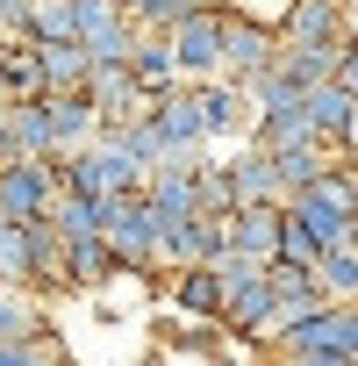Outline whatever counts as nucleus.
Wrapping results in <instances>:
<instances>
[{"label":"nucleus","instance_id":"4","mask_svg":"<svg viewBox=\"0 0 358 366\" xmlns=\"http://www.w3.org/2000/svg\"><path fill=\"white\" fill-rule=\"evenodd\" d=\"M150 129H158V151L165 158H201L208 137H201V108H194V86H172L150 101Z\"/></svg>","mask_w":358,"mask_h":366},{"label":"nucleus","instance_id":"2","mask_svg":"<svg viewBox=\"0 0 358 366\" xmlns=\"http://www.w3.org/2000/svg\"><path fill=\"white\" fill-rule=\"evenodd\" d=\"M223 8H194V15H179L172 29H165V44H172V65H179V86H201V79H223Z\"/></svg>","mask_w":358,"mask_h":366},{"label":"nucleus","instance_id":"29","mask_svg":"<svg viewBox=\"0 0 358 366\" xmlns=\"http://www.w3.org/2000/svg\"><path fill=\"white\" fill-rule=\"evenodd\" d=\"M344 244H351V252H358V209H351V237H344Z\"/></svg>","mask_w":358,"mask_h":366},{"label":"nucleus","instance_id":"26","mask_svg":"<svg viewBox=\"0 0 358 366\" xmlns=\"http://www.w3.org/2000/svg\"><path fill=\"white\" fill-rule=\"evenodd\" d=\"M337 86L358 94V36H344V51H337Z\"/></svg>","mask_w":358,"mask_h":366},{"label":"nucleus","instance_id":"19","mask_svg":"<svg viewBox=\"0 0 358 366\" xmlns=\"http://www.w3.org/2000/svg\"><path fill=\"white\" fill-rule=\"evenodd\" d=\"M337 51H344V36L337 44H280L272 72H287L294 86H315V79H337Z\"/></svg>","mask_w":358,"mask_h":366},{"label":"nucleus","instance_id":"11","mask_svg":"<svg viewBox=\"0 0 358 366\" xmlns=\"http://www.w3.org/2000/svg\"><path fill=\"white\" fill-rule=\"evenodd\" d=\"M223 179H230V209H251V202H280V179H272V158L244 137L237 151H230V165H223Z\"/></svg>","mask_w":358,"mask_h":366},{"label":"nucleus","instance_id":"22","mask_svg":"<svg viewBox=\"0 0 358 366\" xmlns=\"http://www.w3.org/2000/svg\"><path fill=\"white\" fill-rule=\"evenodd\" d=\"M172 302L194 309V316H223V287L208 266H172Z\"/></svg>","mask_w":358,"mask_h":366},{"label":"nucleus","instance_id":"23","mask_svg":"<svg viewBox=\"0 0 358 366\" xmlns=\"http://www.w3.org/2000/svg\"><path fill=\"white\" fill-rule=\"evenodd\" d=\"M0 337H44V316H36L29 287H8V280H0Z\"/></svg>","mask_w":358,"mask_h":366},{"label":"nucleus","instance_id":"5","mask_svg":"<svg viewBox=\"0 0 358 366\" xmlns=\"http://www.w3.org/2000/svg\"><path fill=\"white\" fill-rule=\"evenodd\" d=\"M272 65H280V36H272L265 22L230 15V22H223V79L251 86V79H258V72H272Z\"/></svg>","mask_w":358,"mask_h":366},{"label":"nucleus","instance_id":"12","mask_svg":"<svg viewBox=\"0 0 358 366\" xmlns=\"http://www.w3.org/2000/svg\"><path fill=\"white\" fill-rule=\"evenodd\" d=\"M265 287H272V323H287V316H308L315 302H322V287H315V266H294V259H265ZM265 323V330H272Z\"/></svg>","mask_w":358,"mask_h":366},{"label":"nucleus","instance_id":"17","mask_svg":"<svg viewBox=\"0 0 358 366\" xmlns=\"http://www.w3.org/2000/svg\"><path fill=\"white\" fill-rule=\"evenodd\" d=\"M44 79H36V36L29 29H15V36H0V101H22V94H36Z\"/></svg>","mask_w":358,"mask_h":366},{"label":"nucleus","instance_id":"18","mask_svg":"<svg viewBox=\"0 0 358 366\" xmlns=\"http://www.w3.org/2000/svg\"><path fill=\"white\" fill-rule=\"evenodd\" d=\"M86 72L93 65L79 44H36V79H44L36 94H72V86H86Z\"/></svg>","mask_w":358,"mask_h":366},{"label":"nucleus","instance_id":"7","mask_svg":"<svg viewBox=\"0 0 358 366\" xmlns=\"http://www.w3.org/2000/svg\"><path fill=\"white\" fill-rule=\"evenodd\" d=\"M86 101H93L101 129H122V122L150 115V94L129 79V65H93V72H86Z\"/></svg>","mask_w":358,"mask_h":366},{"label":"nucleus","instance_id":"13","mask_svg":"<svg viewBox=\"0 0 358 366\" xmlns=\"http://www.w3.org/2000/svg\"><path fill=\"white\" fill-rule=\"evenodd\" d=\"M129 79L158 101V94H172L179 86V65H172V44H165V29H136V44H129Z\"/></svg>","mask_w":358,"mask_h":366},{"label":"nucleus","instance_id":"15","mask_svg":"<svg viewBox=\"0 0 358 366\" xmlns=\"http://www.w3.org/2000/svg\"><path fill=\"white\" fill-rule=\"evenodd\" d=\"M301 115H308V129H315V137L344 144V122H351V94H344L337 79H315V86H301Z\"/></svg>","mask_w":358,"mask_h":366},{"label":"nucleus","instance_id":"8","mask_svg":"<svg viewBox=\"0 0 358 366\" xmlns=\"http://www.w3.org/2000/svg\"><path fill=\"white\" fill-rule=\"evenodd\" d=\"M272 36L280 44H337V36H351V8L344 0H287Z\"/></svg>","mask_w":358,"mask_h":366},{"label":"nucleus","instance_id":"25","mask_svg":"<svg viewBox=\"0 0 358 366\" xmlns=\"http://www.w3.org/2000/svg\"><path fill=\"white\" fill-rule=\"evenodd\" d=\"M0 366H58V352L44 337H0Z\"/></svg>","mask_w":358,"mask_h":366},{"label":"nucleus","instance_id":"9","mask_svg":"<svg viewBox=\"0 0 358 366\" xmlns=\"http://www.w3.org/2000/svg\"><path fill=\"white\" fill-rule=\"evenodd\" d=\"M265 158H272V179H280V202H287V194L315 187V179H322L329 165H344V144H329V137H308V144H287V151H265Z\"/></svg>","mask_w":358,"mask_h":366},{"label":"nucleus","instance_id":"24","mask_svg":"<svg viewBox=\"0 0 358 366\" xmlns=\"http://www.w3.org/2000/svg\"><path fill=\"white\" fill-rule=\"evenodd\" d=\"M29 36L36 44H72V0H36L29 8Z\"/></svg>","mask_w":358,"mask_h":366},{"label":"nucleus","instance_id":"16","mask_svg":"<svg viewBox=\"0 0 358 366\" xmlns=\"http://www.w3.org/2000/svg\"><path fill=\"white\" fill-rule=\"evenodd\" d=\"M58 266H65V287H101L115 273V252L101 237H58Z\"/></svg>","mask_w":358,"mask_h":366},{"label":"nucleus","instance_id":"3","mask_svg":"<svg viewBox=\"0 0 358 366\" xmlns=\"http://www.w3.org/2000/svg\"><path fill=\"white\" fill-rule=\"evenodd\" d=\"M58 194V165L51 158H0V223H29Z\"/></svg>","mask_w":358,"mask_h":366},{"label":"nucleus","instance_id":"1","mask_svg":"<svg viewBox=\"0 0 358 366\" xmlns=\"http://www.w3.org/2000/svg\"><path fill=\"white\" fill-rule=\"evenodd\" d=\"M158 209L143 202V187L129 194H101V244L115 252V266H158Z\"/></svg>","mask_w":358,"mask_h":366},{"label":"nucleus","instance_id":"6","mask_svg":"<svg viewBox=\"0 0 358 366\" xmlns=\"http://www.w3.org/2000/svg\"><path fill=\"white\" fill-rule=\"evenodd\" d=\"M194 108H201V137L215 144H244L251 137V94L237 86V79H201L194 86Z\"/></svg>","mask_w":358,"mask_h":366},{"label":"nucleus","instance_id":"21","mask_svg":"<svg viewBox=\"0 0 358 366\" xmlns=\"http://www.w3.org/2000/svg\"><path fill=\"white\" fill-rule=\"evenodd\" d=\"M315 287H322V302H358V252L351 244L315 252Z\"/></svg>","mask_w":358,"mask_h":366},{"label":"nucleus","instance_id":"28","mask_svg":"<svg viewBox=\"0 0 358 366\" xmlns=\"http://www.w3.org/2000/svg\"><path fill=\"white\" fill-rule=\"evenodd\" d=\"M29 8H36V0H0V36H15V29H29Z\"/></svg>","mask_w":358,"mask_h":366},{"label":"nucleus","instance_id":"20","mask_svg":"<svg viewBox=\"0 0 358 366\" xmlns=\"http://www.w3.org/2000/svg\"><path fill=\"white\" fill-rule=\"evenodd\" d=\"M44 223H51L58 237H101V202H93V194H51Z\"/></svg>","mask_w":358,"mask_h":366},{"label":"nucleus","instance_id":"27","mask_svg":"<svg viewBox=\"0 0 358 366\" xmlns=\"http://www.w3.org/2000/svg\"><path fill=\"white\" fill-rule=\"evenodd\" d=\"M280 366H358L351 352H280Z\"/></svg>","mask_w":358,"mask_h":366},{"label":"nucleus","instance_id":"10","mask_svg":"<svg viewBox=\"0 0 358 366\" xmlns=\"http://www.w3.org/2000/svg\"><path fill=\"white\" fill-rule=\"evenodd\" d=\"M36 108H44V129H51V158H58V151H79V144L101 129L86 86H72V94H36Z\"/></svg>","mask_w":358,"mask_h":366},{"label":"nucleus","instance_id":"14","mask_svg":"<svg viewBox=\"0 0 358 366\" xmlns=\"http://www.w3.org/2000/svg\"><path fill=\"white\" fill-rule=\"evenodd\" d=\"M223 230H230V252H244V259H272V244H280V202H251V209H230L223 216Z\"/></svg>","mask_w":358,"mask_h":366}]
</instances>
